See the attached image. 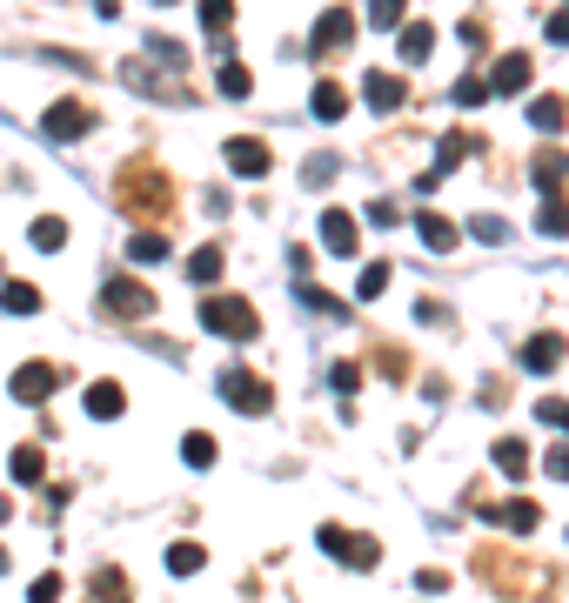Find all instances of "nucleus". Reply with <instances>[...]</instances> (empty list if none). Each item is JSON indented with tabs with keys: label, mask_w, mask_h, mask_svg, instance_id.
Masks as SVG:
<instances>
[{
	"label": "nucleus",
	"mask_w": 569,
	"mask_h": 603,
	"mask_svg": "<svg viewBox=\"0 0 569 603\" xmlns=\"http://www.w3.org/2000/svg\"><path fill=\"white\" fill-rule=\"evenodd\" d=\"M496 469H503V476H529V443L523 436H503V443H496Z\"/></svg>",
	"instance_id": "22"
},
{
	"label": "nucleus",
	"mask_w": 569,
	"mask_h": 603,
	"mask_svg": "<svg viewBox=\"0 0 569 603\" xmlns=\"http://www.w3.org/2000/svg\"><path fill=\"white\" fill-rule=\"evenodd\" d=\"M416 590H429V597H436V590H449V577H442V570H416Z\"/></svg>",
	"instance_id": "45"
},
{
	"label": "nucleus",
	"mask_w": 569,
	"mask_h": 603,
	"mask_svg": "<svg viewBox=\"0 0 569 603\" xmlns=\"http://www.w3.org/2000/svg\"><path fill=\"white\" fill-rule=\"evenodd\" d=\"M61 590H67V583L54 577V570H47V577H34V583H27V603H61Z\"/></svg>",
	"instance_id": "37"
},
{
	"label": "nucleus",
	"mask_w": 569,
	"mask_h": 603,
	"mask_svg": "<svg viewBox=\"0 0 569 603\" xmlns=\"http://www.w3.org/2000/svg\"><path fill=\"white\" fill-rule=\"evenodd\" d=\"M41 476H47V456L34 443H21L14 449V483H41Z\"/></svg>",
	"instance_id": "26"
},
{
	"label": "nucleus",
	"mask_w": 569,
	"mask_h": 603,
	"mask_svg": "<svg viewBox=\"0 0 569 603\" xmlns=\"http://www.w3.org/2000/svg\"><path fill=\"white\" fill-rule=\"evenodd\" d=\"M94 603H128V577H121V570H94Z\"/></svg>",
	"instance_id": "27"
},
{
	"label": "nucleus",
	"mask_w": 569,
	"mask_h": 603,
	"mask_svg": "<svg viewBox=\"0 0 569 603\" xmlns=\"http://www.w3.org/2000/svg\"><path fill=\"white\" fill-rule=\"evenodd\" d=\"M67 242V222L61 215H41V222H34V248H61Z\"/></svg>",
	"instance_id": "35"
},
{
	"label": "nucleus",
	"mask_w": 569,
	"mask_h": 603,
	"mask_svg": "<svg viewBox=\"0 0 569 603\" xmlns=\"http://www.w3.org/2000/svg\"><path fill=\"white\" fill-rule=\"evenodd\" d=\"M529 128L556 134V128H563V101H556V94H536V101H529Z\"/></svg>",
	"instance_id": "23"
},
{
	"label": "nucleus",
	"mask_w": 569,
	"mask_h": 603,
	"mask_svg": "<svg viewBox=\"0 0 569 603\" xmlns=\"http://www.w3.org/2000/svg\"><path fill=\"white\" fill-rule=\"evenodd\" d=\"M215 456H221V443L208 429H188V436H181V463L188 469H215Z\"/></svg>",
	"instance_id": "16"
},
{
	"label": "nucleus",
	"mask_w": 569,
	"mask_h": 603,
	"mask_svg": "<svg viewBox=\"0 0 569 603\" xmlns=\"http://www.w3.org/2000/svg\"><path fill=\"white\" fill-rule=\"evenodd\" d=\"M88 128H94V114L81 108V101H54V108L41 114V134H47V141H81Z\"/></svg>",
	"instance_id": "7"
},
{
	"label": "nucleus",
	"mask_w": 569,
	"mask_h": 603,
	"mask_svg": "<svg viewBox=\"0 0 569 603\" xmlns=\"http://www.w3.org/2000/svg\"><path fill=\"white\" fill-rule=\"evenodd\" d=\"M536 416H543L549 429H569V402L563 396H543V402H536Z\"/></svg>",
	"instance_id": "38"
},
{
	"label": "nucleus",
	"mask_w": 569,
	"mask_h": 603,
	"mask_svg": "<svg viewBox=\"0 0 569 603\" xmlns=\"http://www.w3.org/2000/svg\"><path fill=\"white\" fill-rule=\"evenodd\" d=\"M529 74H536V67H529V54H503V61H496V74H489V94H523Z\"/></svg>",
	"instance_id": "12"
},
{
	"label": "nucleus",
	"mask_w": 569,
	"mask_h": 603,
	"mask_svg": "<svg viewBox=\"0 0 569 603\" xmlns=\"http://www.w3.org/2000/svg\"><path fill=\"white\" fill-rule=\"evenodd\" d=\"M355 41V14L349 7H329L322 21H315V34H308V54H335V47Z\"/></svg>",
	"instance_id": "8"
},
{
	"label": "nucleus",
	"mask_w": 569,
	"mask_h": 603,
	"mask_svg": "<svg viewBox=\"0 0 569 603\" xmlns=\"http://www.w3.org/2000/svg\"><path fill=\"white\" fill-rule=\"evenodd\" d=\"M121 409H128V389H121V382H88V416L114 423Z\"/></svg>",
	"instance_id": "15"
},
{
	"label": "nucleus",
	"mask_w": 569,
	"mask_h": 603,
	"mask_svg": "<svg viewBox=\"0 0 569 603\" xmlns=\"http://www.w3.org/2000/svg\"><path fill=\"white\" fill-rule=\"evenodd\" d=\"M543 469L556 476V483H569V443H563V449H549V456H543Z\"/></svg>",
	"instance_id": "43"
},
{
	"label": "nucleus",
	"mask_w": 569,
	"mask_h": 603,
	"mask_svg": "<svg viewBox=\"0 0 569 603\" xmlns=\"http://www.w3.org/2000/svg\"><path fill=\"white\" fill-rule=\"evenodd\" d=\"M188 275H195V282H215V275H221V248L215 242L195 248V255H188Z\"/></svg>",
	"instance_id": "32"
},
{
	"label": "nucleus",
	"mask_w": 569,
	"mask_h": 603,
	"mask_svg": "<svg viewBox=\"0 0 569 603\" xmlns=\"http://www.w3.org/2000/svg\"><path fill=\"white\" fill-rule=\"evenodd\" d=\"M549 41L569 47V7H563V14H549Z\"/></svg>",
	"instance_id": "46"
},
{
	"label": "nucleus",
	"mask_w": 569,
	"mask_h": 603,
	"mask_svg": "<svg viewBox=\"0 0 569 603\" xmlns=\"http://www.w3.org/2000/svg\"><path fill=\"white\" fill-rule=\"evenodd\" d=\"M563 228H569V208H563V201H549V208H543V235H563Z\"/></svg>",
	"instance_id": "42"
},
{
	"label": "nucleus",
	"mask_w": 569,
	"mask_h": 603,
	"mask_svg": "<svg viewBox=\"0 0 569 603\" xmlns=\"http://www.w3.org/2000/svg\"><path fill=\"white\" fill-rule=\"evenodd\" d=\"M7 563H14V557H7V550H0V577H7Z\"/></svg>",
	"instance_id": "48"
},
{
	"label": "nucleus",
	"mask_w": 569,
	"mask_h": 603,
	"mask_svg": "<svg viewBox=\"0 0 569 603\" xmlns=\"http://www.w3.org/2000/svg\"><path fill=\"white\" fill-rule=\"evenodd\" d=\"M409 0H369V27H402Z\"/></svg>",
	"instance_id": "33"
},
{
	"label": "nucleus",
	"mask_w": 569,
	"mask_h": 603,
	"mask_svg": "<svg viewBox=\"0 0 569 603\" xmlns=\"http://www.w3.org/2000/svg\"><path fill=\"white\" fill-rule=\"evenodd\" d=\"M295 302H302L308 315H329V322H335V315H342V302H329V295L315 289V282H295Z\"/></svg>",
	"instance_id": "30"
},
{
	"label": "nucleus",
	"mask_w": 569,
	"mask_h": 603,
	"mask_svg": "<svg viewBox=\"0 0 569 603\" xmlns=\"http://www.w3.org/2000/svg\"><path fill=\"white\" fill-rule=\"evenodd\" d=\"M315 543H322L335 563H349V570H375V563H382V543H375V536L342 530V523H322V530H315Z\"/></svg>",
	"instance_id": "2"
},
{
	"label": "nucleus",
	"mask_w": 569,
	"mask_h": 603,
	"mask_svg": "<svg viewBox=\"0 0 569 603\" xmlns=\"http://www.w3.org/2000/svg\"><path fill=\"white\" fill-rule=\"evenodd\" d=\"M469 510L482 516V523H503V530H516V536H529L536 530V523H543V510H536V503H523V496H509V503H469Z\"/></svg>",
	"instance_id": "6"
},
{
	"label": "nucleus",
	"mask_w": 569,
	"mask_h": 603,
	"mask_svg": "<svg viewBox=\"0 0 569 603\" xmlns=\"http://www.w3.org/2000/svg\"><path fill=\"white\" fill-rule=\"evenodd\" d=\"M148 54H154V61H168V67H181V61H188V54H181L175 41H161V34H148Z\"/></svg>",
	"instance_id": "41"
},
{
	"label": "nucleus",
	"mask_w": 569,
	"mask_h": 603,
	"mask_svg": "<svg viewBox=\"0 0 569 603\" xmlns=\"http://www.w3.org/2000/svg\"><path fill=\"white\" fill-rule=\"evenodd\" d=\"M416 242L429 248V255H449V248H456V228L442 222V215H416Z\"/></svg>",
	"instance_id": "17"
},
{
	"label": "nucleus",
	"mask_w": 569,
	"mask_h": 603,
	"mask_svg": "<svg viewBox=\"0 0 569 603\" xmlns=\"http://www.w3.org/2000/svg\"><path fill=\"white\" fill-rule=\"evenodd\" d=\"M168 255H175V248H168V235H154V228H141V235L128 242V262H141V268H148V262H168Z\"/></svg>",
	"instance_id": "20"
},
{
	"label": "nucleus",
	"mask_w": 569,
	"mask_h": 603,
	"mask_svg": "<svg viewBox=\"0 0 569 603\" xmlns=\"http://www.w3.org/2000/svg\"><path fill=\"white\" fill-rule=\"evenodd\" d=\"M201 563H208V550H201V543H175V550H168V570H175V577H195Z\"/></svg>",
	"instance_id": "29"
},
{
	"label": "nucleus",
	"mask_w": 569,
	"mask_h": 603,
	"mask_svg": "<svg viewBox=\"0 0 569 603\" xmlns=\"http://www.w3.org/2000/svg\"><path fill=\"white\" fill-rule=\"evenodd\" d=\"M456 34H462V47H476V54H482V47H489V27H482V21H462Z\"/></svg>",
	"instance_id": "44"
},
{
	"label": "nucleus",
	"mask_w": 569,
	"mask_h": 603,
	"mask_svg": "<svg viewBox=\"0 0 569 603\" xmlns=\"http://www.w3.org/2000/svg\"><path fill=\"white\" fill-rule=\"evenodd\" d=\"M563 175H569V155H563V148H543V155L529 161V181H536L543 195H556V188H563Z\"/></svg>",
	"instance_id": "13"
},
{
	"label": "nucleus",
	"mask_w": 569,
	"mask_h": 603,
	"mask_svg": "<svg viewBox=\"0 0 569 603\" xmlns=\"http://www.w3.org/2000/svg\"><path fill=\"white\" fill-rule=\"evenodd\" d=\"M215 81H221V94H228V101H248V94H255V81H248V67H241V61H221Z\"/></svg>",
	"instance_id": "24"
},
{
	"label": "nucleus",
	"mask_w": 569,
	"mask_h": 603,
	"mask_svg": "<svg viewBox=\"0 0 569 603\" xmlns=\"http://www.w3.org/2000/svg\"><path fill=\"white\" fill-rule=\"evenodd\" d=\"M308 108L322 114V121H342V114H349V94L335 88V81H315V94H308Z\"/></svg>",
	"instance_id": "19"
},
{
	"label": "nucleus",
	"mask_w": 569,
	"mask_h": 603,
	"mask_svg": "<svg viewBox=\"0 0 569 603\" xmlns=\"http://www.w3.org/2000/svg\"><path fill=\"white\" fill-rule=\"evenodd\" d=\"M0 309L7 315H41V289H34V282H7V289H0Z\"/></svg>",
	"instance_id": "21"
},
{
	"label": "nucleus",
	"mask_w": 569,
	"mask_h": 603,
	"mask_svg": "<svg viewBox=\"0 0 569 603\" xmlns=\"http://www.w3.org/2000/svg\"><path fill=\"white\" fill-rule=\"evenodd\" d=\"M228 14H235V0H201V27L208 34H228Z\"/></svg>",
	"instance_id": "34"
},
{
	"label": "nucleus",
	"mask_w": 569,
	"mask_h": 603,
	"mask_svg": "<svg viewBox=\"0 0 569 603\" xmlns=\"http://www.w3.org/2000/svg\"><path fill=\"white\" fill-rule=\"evenodd\" d=\"M362 101H369L375 114H395L409 101V81H402V74H369V81H362Z\"/></svg>",
	"instance_id": "10"
},
{
	"label": "nucleus",
	"mask_w": 569,
	"mask_h": 603,
	"mask_svg": "<svg viewBox=\"0 0 569 603\" xmlns=\"http://www.w3.org/2000/svg\"><path fill=\"white\" fill-rule=\"evenodd\" d=\"M449 101H456V108H482V101H489V81H476V74H469V81H456V94H449Z\"/></svg>",
	"instance_id": "36"
},
{
	"label": "nucleus",
	"mask_w": 569,
	"mask_h": 603,
	"mask_svg": "<svg viewBox=\"0 0 569 603\" xmlns=\"http://www.w3.org/2000/svg\"><path fill=\"white\" fill-rule=\"evenodd\" d=\"M154 7H168V0H154Z\"/></svg>",
	"instance_id": "49"
},
{
	"label": "nucleus",
	"mask_w": 569,
	"mask_h": 603,
	"mask_svg": "<svg viewBox=\"0 0 569 603\" xmlns=\"http://www.w3.org/2000/svg\"><path fill=\"white\" fill-rule=\"evenodd\" d=\"M382 289H389V262H369L362 275H355V302H375Z\"/></svg>",
	"instance_id": "28"
},
{
	"label": "nucleus",
	"mask_w": 569,
	"mask_h": 603,
	"mask_svg": "<svg viewBox=\"0 0 569 603\" xmlns=\"http://www.w3.org/2000/svg\"><path fill=\"white\" fill-rule=\"evenodd\" d=\"M201 329L228 335V342H255L262 335V315L248 309L241 295H201Z\"/></svg>",
	"instance_id": "1"
},
{
	"label": "nucleus",
	"mask_w": 569,
	"mask_h": 603,
	"mask_svg": "<svg viewBox=\"0 0 569 603\" xmlns=\"http://www.w3.org/2000/svg\"><path fill=\"white\" fill-rule=\"evenodd\" d=\"M469 235H476V242H489V248H503L509 242V222H503V215H476V222H469Z\"/></svg>",
	"instance_id": "31"
},
{
	"label": "nucleus",
	"mask_w": 569,
	"mask_h": 603,
	"mask_svg": "<svg viewBox=\"0 0 569 603\" xmlns=\"http://www.w3.org/2000/svg\"><path fill=\"white\" fill-rule=\"evenodd\" d=\"M329 175H335V155H308V168H302V181H308V188H322Z\"/></svg>",
	"instance_id": "40"
},
{
	"label": "nucleus",
	"mask_w": 569,
	"mask_h": 603,
	"mask_svg": "<svg viewBox=\"0 0 569 603\" xmlns=\"http://www.w3.org/2000/svg\"><path fill=\"white\" fill-rule=\"evenodd\" d=\"M476 155V134H442V148H436V175L449 181V168H456V161H469Z\"/></svg>",
	"instance_id": "18"
},
{
	"label": "nucleus",
	"mask_w": 569,
	"mask_h": 603,
	"mask_svg": "<svg viewBox=\"0 0 569 603\" xmlns=\"http://www.w3.org/2000/svg\"><path fill=\"white\" fill-rule=\"evenodd\" d=\"M329 382L342 389V396H355V389H362V369H355V362H335V369H329Z\"/></svg>",
	"instance_id": "39"
},
{
	"label": "nucleus",
	"mask_w": 569,
	"mask_h": 603,
	"mask_svg": "<svg viewBox=\"0 0 569 603\" xmlns=\"http://www.w3.org/2000/svg\"><path fill=\"white\" fill-rule=\"evenodd\" d=\"M54 382H61V369H54V362H21V369H14V382H7V396L27 402V409H41V402L54 396Z\"/></svg>",
	"instance_id": "4"
},
{
	"label": "nucleus",
	"mask_w": 569,
	"mask_h": 603,
	"mask_svg": "<svg viewBox=\"0 0 569 603\" xmlns=\"http://www.w3.org/2000/svg\"><path fill=\"white\" fill-rule=\"evenodd\" d=\"M436 54V27L422 21V27H402V61H429Z\"/></svg>",
	"instance_id": "25"
},
{
	"label": "nucleus",
	"mask_w": 569,
	"mask_h": 603,
	"mask_svg": "<svg viewBox=\"0 0 569 603\" xmlns=\"http://www.w3.org/2000/svg\"><path fill=\"white\" fill-rule=\"evenodd\" d=\"M221 155H228V168H235V175H248V181L268 175V148H262V141H248V134H235Z\"/></svg>",
	"instance_id": "11"
},
{
	"label": "nucleus",
	"mask_w": 569,
	"mask_h": 603,
	"mask_svg": "<svg viewBox=\"0 0 569 603\" xmlns=\"http://www.w3.org/2000/svg\"><path fill=\"white\" fill-rule=\"evenodd\" d=\"M101 309L108 315H148L154 309V289H141V282H134V275H114V282H101Z\"/></svg>",
	"instance_id": "5"
},
{
	"label": "nucleus",
	"mask_w": 569,
	"mask_h": 603,
	"mask_svg": "<svg viewBox=\"0 0 569 603\" xmlns=\"http://www.w3.org/2000/svg\"><path fill=\"white\" fill-rule=\"evenodd\" d=\"M516 362H523L529 376H549V369H563V335H529L523 349H516Z\"/></svg>",
	"instance_id": "9"
},
{
	"label": "nucleus",
	"mask_w": 569,
	"mask_h": 603,
	"mask_svg": "<svg viewBox=\"0 0 569 603\" xmlns=\"http://www.w3.org/2000/svg\"><path fill=\"white\" fill-rule=\"evenodd\" d=\"M322 248H329V255H355V215L329 208V215H322Z\"/></svg>",
	"instance_id": "14"
},
{
	"label": "nucleus",
	"mask_w": 569,
	"mask_h": 603,
	"mask_svg": "<svg viewBox=\"0 0 569 603\" xmlns=\"http://www.w3.org/2000/svg\"><path fill=\"white\" fill-rule=\"evenodd\" d=\"M94 14H101V21H114V14H121V0H94Z\"/></svg>",
	"instance_id": "47"
},
{
	"label": "nucleus",
	"mask_w": 569,
	"mask_h": 603,
	"mask_svg": "<svg viewBox=\"0 0 569 603\" xmlns=\"http://www.w3.org/2000/svg\"><path fill=\"white\" fill-rule=\"evenodd\" d=\"M221 402L241 409V416H268V409H275V389H268L255 369H221Z\"/></svg>",
	"instance_id": "3"
}]
</instances>
